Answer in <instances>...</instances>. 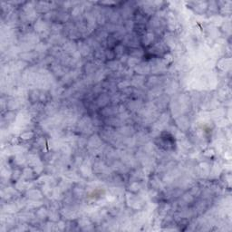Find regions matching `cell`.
<instances>
[{
    "mask_svg": "<svg viewBox=\"0 0 232 232\" xmlns=\"http://www.w3.org/2000/svg\"><path fill=\"white\" fill-rule=\"evenodd\" d=\"M124 44L123 45H117L115 47H114V54H115V57L117 58H121L123 55H124Z\"/></svg>",
    "mask_w": 232,
    "mask_h": 232,
    "instance_id": "277c9868",
    "label": "cell"
},
{
    "mask_svg": "<svg viewBox=\"0 0 232 232\" xmlns=\"http://www.w3.org/2000/svg\"><path fill=\"white\" fill-rule=\"evenodd\" d=\"M118 88H120V89H126V88H129V87H131V82L130 81H128V80H124V81H122V82H120L119 83H118Z\"/></svg>",
    "mask_w": 232,
    "mask_h": 232,
    "instance_id": "9c48e42d",
    "label": "cell"
},
{
    "mask_svg": "<svg viewBox=\"0 0 232 232\" xmlns=\"http://www.w3.org/2000/svg\"><path fill=\"white\" fill-rule=\"evenodd\" d=\"M107 66L108 68H110L111 70L112 71H117L119 70V68L121 67V64L119 61H116V60H111V61H109L107 63Z\"/></svg>",
    "mask_w": 232,
    "mask_h": 232,
    "instance_id": "5b68a950",
    "label": "cell"
},
{
    "mask_svg": "<svg viewBox=\"0 0 232 232\" xmlns=\"http://www.w3.org/2000/svg\"><path fill=\"white\" fill-rule=\"evenodd\" d=\"M130 55L132 57H135V58H141L144 55V51L143 48L137 47V48H132L129 52Z\"/></svg>",
    "mask_w": 232,
    "mask_h": 232,
    "instance_id": "3957f363",
    "label": "cell"
},
{
    "mask_svg": "<svg viewBox=\"0 0 232 232\" xmlns=\"http://www.w3.org/2000/svg\"><path fill=\"white\" fill-rule=\"evenodd\" d=\"M154 39H155V33L152 31H147L143 36H142L141 43L143 45V46L148 47L151 45H152Z\"/></svg>",
    "mask_w": 232,
    "mask_h": 232,
    "instance_id": "6da1fadb",
    "label": "cell"
},
{
    "mask_svg": "<svg viewBox=\"0 0 232 232\" xmlns=\"http://www.w3.org/2000/svg\"><path fill=\"white\" fill-rule=\"evenodd\" d=\"M105 58L109 61H111V60H114L115 58V54H114V51L111 50V49H106L105 50Z\"/></svg>",
    "mask_w": 232,
    "mask_h": 232,
    "instance_id": "ba28073f",
    "label": "cell"
},
{
    "mask_svg": "<svg viewBox=\"0 0 232 232\" xmlns=\"http://www.w3.org/2000/svg\"><path fill=\"white\" fill-rule=\"evenodd\" d=\"M134 70H135V72H136L137 74H139L142 75V74L150 73L151 67H150L149 64H139L134 68Z\"/></svg>",
    "mask_w": 232,
    "mask_h": 232,
    "instance_id": "7a4b0ae2",
    "label": "cell"
},
{
    "mask_svg": "<svg viewBox=\"0 0 232 232\" xmlns=\"http://www.w3.org/2000/svg\"><path fill=\"white\" fill-rule=\"evenodd\" d=\"M34 136H35V133L33 132L27 131V132H24L20 134V139L27 141V140H31L32 138H34Z\"/></svg>",
    "mask_w": 232,
    "mask_h": 232,
    "instance_id": "52a82bcc",
    "label": "cell"
},
{
    "mask_svg": "<svg viewBox=\"0 0 232 232\" xmlns=\"http://www.w3.org/2000/svg\"><path fill=\"white\" fill-rule=\"evenodd\" d=\"M139 62H140V60H139L138 58H135V57H132V56H130V57L128 58V60H127L126 64H128V66H129V67H136V66L139 64Z\"/></svg>",
    "mask_w": 232,
    "mask_h": 232,
    "instance_id": "8992f818",
    "label": "cell"
}]
</instances>
